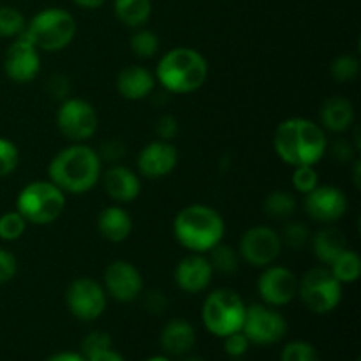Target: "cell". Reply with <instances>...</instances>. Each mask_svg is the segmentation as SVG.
I'll use <instances>...</instances> for the list:
<instances>
[{
  "instance_id": "obj_8",
  "label": "cell",
  "mask_w": 361,
  "mask_h": 361,
  "mask_svg": "<svg viewBox=\"0 0 361 361\" xmlns=\"http://www.w3.org/2000/svg\"><path fill=\"white\" fill-rule=\"evenodd\" d=\"M344 286L335 279L328 267L310 268L298 279V296L312 314H330L341 305Z\"/></svg>"
},
{
  "instance_id": "obj_22",
  "label": "cell",
  "mask_w": 361,
  "mask_h": 361,
  "mask_svg": "<svg viewBox=\"0 0 361 361\" xmlns=\"http://www.w3.org/2000/svg\"><path fill=\"white\" fill-rule=\"evenodd\" d=\"M196 345V330L187 319H171L161 331V348L169 356H185Z\"/></svg>"
},
{
  "instance_id": "obj_27",
  "label": "cell",
  "mask_w": 361,
  "mask_h": 361,
  "mask_svg": "<svg viewBox=\"0 0 361 361\" xmlns=\"http://www.w3.org/2000/svg\"><path fill=\"white\" fill-rule=\"evenodd\" d=\"M328 268L342 286L355 284L361 275V257L355 250L345 249Z\"/></svg>"
},
{
  "instance_id": "obj_9",
  "label": "cell",
  "mask_w": 361,
  "mask_h": 361,
  "mask_svg": "<svg viewBox=\"0 0 361 361\" xmlns=\"http://www.w3.org/2000/svg\"><path fill=\"white\" fill-rule=\"evenodd\" d=\"M288 321L275 307L267 303H252L247 307L242 331L250 345H275L288 335Z\"/></svg>"
},
{
  "instance_id": "obj_28",
  "label": "cell",
  "mask_w": 361,
  "mask_h": 361,
  "mask_svg": "<svg viewBox=\"0 0 361 361\" xmlns=\"http://www.w3.org/2000/svg\"><path fill=\"white\" fill-rule=\"evenodd\" d=\"M210 256L208 261H210L212 268H214L215 274H222V275H233L238 271L240 268V254L238 250L233 249L231 245H226V243H219L215 245L214 249L208 250Z\"/></svg>"
},
{
  "instance_id": "obj_10",
  "label": "cell",
  "mask_w": 361,
  "mask_h": 361,
  "mask_svg": "<svg viewBox=\"0 0 361 361\" xmlns=\"http://www.w3.org/2000/svg\"><path fill=\"white\" fill-rule=\"evenodd\" d=\"M56 127L71 143H87L97 133V111L85 99L67 97L56 109Z\"/></svg>"
},
{
  "instance_id": "obj_40",
  "label": "cell",
  "mask_w": 361,
  "mask_h": 361,
  "mask_svg": "<svg viewBox=\"0 0 361 361\" xmlns=\"http://www.w3.org/2000/svg\"><path fill=\"white\" fill-rule=\"evenodd\" d=\"M126 150L127 148L126 145H123V141L116 140V137H111V140H108L106 143H102L101 150H99L97 154L102 162H111V164H116L120 159H123Z\"/></svg>"
},
{
  "instance_id": "obj_21",
  "label": "cell",
  "mask_w": 361,
  "mask_h": 361,
  "mask_svg": "<svg viewBox=\"0 0 361 361\" xmlns=\"http://www.w3.org/2000/svg\"><path fill=\"white\" fill-rule=\"evenodd\" d=\"M319 126L323 127L324 130L342 134L355 126V104H353L349 99L334 95V97L326 99V101L323 102V106H321L319 109Z\"/></svg>"
},
{
  "instance_id": "obj_49",
  "label": "cell",
  "mask_w": 361,
  "mask_h": 361,
  "mask_svg": "<svg viewBox=\"0 0 361 361\" xmlns=\"http://www.w3.org/2000/svg\"><path fill=\"white\" fill-rule=\"evenodd\" d=\"M182 361H207L204 358H201V356H197V355H185V356H182Z\"/></svg>"
},
{
  "instance_id": "obj_48",
  "label": "cell",
  "mask_w": 361,
  "mask_h": 361,
  "mask_svg": "<svg viewBox=\"0 0 361 361\" xmlns=\"http://www.w3.org/2000/svg\"><path fill=\"white\" fill-rule=\"evenodd\" d=\"M360 168H361V162L356 159L355 161V173H353V182H355L356 189H360Z\"/></svg>"
},
{
  "instance_id": "obj_35",
  "label": "cell",
  "mask_w": 361,
  "mask_h": 361,
  "mask_svg": "<svg viewBox=\"0 0 361 361\" xmlns=\"http://www.w3.org/2000/svg\"><path fill=\"white\" fill-rule=\"evenodd\" d=\"M319 185V173L314 166H298L293 168V187L296 192L300 194H309Z\"/></svg>"
},
{
  "instance_id": "obj_14",
  "label": "cell",
  "mask_w": 361,
  "mask_h": 361,
  "mask_svg": "<svg viewBox=\"0 0 361 361\" xmlns=\"http://www.w3.org/2000/svg\"><path fill=\"white\" fill-rule=\"evenodd\" d=\"M257 295L267 305L286 307L298 296V277L289 268L270 264L257 279Z\"/></svg>"
},
{
  "instance_id": "obj_17",
  "label": "cell",
  "mask_w": 361,
  "mask_h": 361,
  "mask_svg": "<svg viewBox=\"0 0 361 361\" xmlns=\"http://www.w3.org/2000/svg\"><path fill=\"white\" fill-rule=\"evenodd\" d=\"M176 164H178V148L171 141L155 140L145 145L137 154V171L145 178H164L175 171Z\"/></svg>"
},
{
  "instance_id": "obj_16",
  "label": "cell",
  "mask_w": 361,
  "mask_h": 361,
  "mask_svg": "<svg viewBox=\"0 0 361 361\" xmlns=\"http://www.w3.org/2000/svg\"><path fill=\"white\" fill-rule=\"evenodd\" d=\"M303 208L312 221L319 224H334L348 212V197L335 185H317L303 197Z\"/></svg>"
},
{
  "instance_id": "obj_12",
  "label": "cell",
  "mask_w": 361,
  "mask_h": 361,
  "mask_svg": "<svg viewBox=\"0 0 361 361\" xmlns=\"http://www.w3.org/2000/svg\"><path fill=\"white\" fill-rule=\"evenodd\" d=\"M281 233L268 226H254L240 238V259L254 268H267L274 264L282 254Z\"/></svg>"
},
{
  "instance_id": "obj_26",
  "label": "cell",
  "mask_w": 361,
  "mask_h": 361,
  "mask_svg": "<svg viewBox=\"0 0 361 361\" xmlns=\"http://www.w3.org/2000/svg\"><path fill=\"white\" fill-rule=\"evenodd\" d=\"M296 204L295 196L288 190H271L267 197H264V203H263V210L267 214V217L274 219V221H288L295 215Z\"/></svg>"
},
{
  "instance_id": "obj_20",
  "label": "cell",
  "mask_w": 361,
  "mask_h": 361,
  "mask_svg": "<svg viewBox=\"0 0 361 361\" xmlns=\"http://www.w3.org/2000/svg\"><path fill=\"white\" fill-rule=\"evenodd\" d=\"M155 74L143 66H127L116 76V92L127 101H143L155 90Z\"/></svg>"
},
{
  "instance_id": "obj_46",
  "label": "cell",
  "mask_w": 361,
  "mask_h": 361,
  "mask_svg": "<svg viewBox=\"0 0 361 361\" xmlns=\"http://www.w3.org/2000/svg\"><path fill=\"white\" fill-rule=\"evenodd\" d=\"M46 361H87V358L76 351H60L49 356Z\"/></svg>"
},
{
  "instance_id": "obj_30",
  "label": "cell",
  "mask_w": 361,
  "mask_h": 361,
  "mask_svg": "<svg viewBox=\"0 0 361 361\" xmlns=\"http://www.w3.org/2000/svg\"><path fill=\"white\" fill-rule=\"evenodd\" d=\"M27 28V18L13 6H0V37L16 39Z\"/></svg>"
},
{
  "instance_id": "obj_2",
  "label": "cell",
  "mask_w": 361,
  "mask_h": 361,
  "mask_svg": "<svg viewBox=\"0 0 361 361\" xmlns=\"http://www.w3.org/2000/svg\"><path fill=\"white\" fill-rule=\"evenodd\" d=\"M101 175V157L87 143H71L56 152L48 164V180L66 194L88 192L97 185Z\"/></svg>"
},
{
  "instance_id": "obj_23",
  "label": "cell",
  "mask_w": 361,
  "mask_h": 361,
  "mask_svg": "<svg viewBox=\"0 0 361 361\" xmlns=\"http://www.w3.org/2000/svg\"><path fill=\"white\" fill-rule=\"evenodd\" d=\"M97 231L102 238L111 243L126 242L133 233V217L118 204L106 207L97 217Z\"/></svg>"
},
{
  "instance_id": "obj_32",
  "label": "cell",
  "mask_w": 361,
  "mask_h": 361,
  "mask_svg": "<svg viewBox=\"0 0 361 361\" xmlns=\"http://www.w3.org/2000/svg\"><path fill=\"white\" fill-rule=\"evenodd\" d=\"M28 222L25 221L20 212H6L0 215V240L4 242H16L27 231Z\"/></svg>"
},
{
  "instance_id": "obj_25",
  "label": "cell",
  "mask_w": 361,
  "mask_h": 361,
  "mask_svg": "<svg viewBox=\"0 0 361 361\" xmlns=\"http://www.w3.org/2000/svg\"><path fill=\"white\" fill-rule=\"evenodd\" d=\"M152 11H154L152 0H113V13L116 20L133 30L148 23Z\"/></svg>"
},
{
  "instance_id": "obj_44",
  "label": "cell",
  "mask_w": 361,
  "mask_h": 361,
  "mask_svg": "<svg viewBox=\"0 0 361 361\" xmlns=\"http://www.w3.org/2000/svg\"><path fill=\"white\" fill-rule=\"evenodd\" d=\"M143 307L147 312L154 314V316H161L168 309V298L159 289H152V291L145 293Z\"/></svg>"
},
{
  "instance_id": "obj_45",
  "label": "cell",
  "mask_w": 361,
  "mask_h": 361,
  "mask_svg": "<svg viewBox=\"0 0 361 361\" xmlns=\"http://www.w3.org/2000/svg\"><path fill=\"white\" fill-rule=\"evenodd\" d=\"M87 361H126V358H123L118 351H115L113 348H108L87 356Z\"/></svg>"
},
{
  "instance_id": "obj_24",
  "label": "cell",
  "mask_w": 361,
  "mask_h": 361,
  "mask_svg": "<svg viewBox=\"0 0 361 361\" xmlns=\"http://www.w3.org/2000/svg\"><path fill=\"white\" fill-rule=\"evenodd\" d=\"M309 243L312 247L316 259L321 261L324 267H330L345 249H349L348 240L342 235V231H338L337 228H331L330 224L310 235Z\"/></svg>"
},
{
  "instance_id": "obj_18",
  "label": "cell",
  "mask_w": 361,
  "mask_h": 361,
  "mask_svg": "<svg viewBox=\"0 0 361 361\" xmlns=\"http://www.w3.org/2000/svg\"><path fill=\"white\" fill-rule=\"evenodd\" d=\"M214 275V268L204 254L190 252L176 264L173 279L180 291L187 295H200L210 288Z\"/></svg>"
},
{
  "instance_id": "obj_7",
  "label": "cell",
  "mask_w": 361,
  "mask_h": 361,
  "mask_svg": "<svg viewBox=\"0 0 361 361\" xmlns=\"http://www.w3.org/2000/svg\"><path fill=\"white\" fill-rule=\"evenodd\" d=\"M247 305L242 296L229 288L212 291L201 307V321L208 334L224 338L235 331H242Z\"/></svg>"
},
{
  "instance_id": "obj_11",
  "label": "cell",
  "mask_w": 361,
  "mask_h": 361,
  "mask_svg": "<svg viewBox=\"0 0 361 361\" xmlns=\"http://www.w3.org/2000/svg\"><path fill=\"white\" fill-rule=\"evenodd\" d=\"M66 305L76 319L92 323L106 312L108 295L97 281L90 277H80L67 286Z\"/></svg>"
},
{
  "instance_id": "obj_34",
  "label": "cell",
  "mask_w": 361,
  "mask_h": 361,
  "mask_svg": "<svg viewBox=\"0 0 361 361\" xmlns=\"http://www.w3.org/2000/svg\"><path fill=\"white\" fill-rule=\"evenodd\" d=\"M281 361H321V356L310 342L293 341L282 348Z\"/></svg>"
},
{
  "instance_id": "obj_3",
  "label": "cell",
  "mask_w": 361,
  "mask_h": 361,
  "mask_svg": "<svg viewBox=\"0 0 361 361\" xmlns=\"http://www.w3.org/2000/svg\"><path fill=\"white\" fill-rule=\"evenodd\" d=\"M154 74L166 94H194L207 83L208 62L197 49L178 46L161 56Z\"/></svg>"
},
{
  "instance_id": "obj_43",
  "label": "cell",
  "mask_w": 361,
  "mask_h": 361,
  "mask_svg": "<svg viewBox=\"0 0 361 361\" xmlns=\"http://www.w3.org/2000/svg\"><path fill=\"white\" fill-rule=\"evenodd\" d=\"M178 120L173 115H161L157 123H155V133H157L159 140L162 141H173L176 137V134H178Z\"/></svg>"
},
{
  "instance_id": "obj_4",
  "label": "cell",
  "mask_w": 361,
  "mask_h": 361,
  "mask_svg": "<svg viewBox=\"0 0 361 361\" xmlns=\"http://www.w3.org/2000/svg\"><path fill=\"white\" fill-rule=\"evenodd\" d=\"M224 235V219L208 204H187L173 221V236L189 252L207 254L222 242Z\"/></svg>"
},
{
  "instance_id": "obj_19",
  "label": "cell",
  "mask_w": 361,
  "mask_h": 361,
  "mask_svg": "<svg viewBox=\"0 0 361 361\" xmlns=\"http://www.w3.org/2000/svg\"><path fill=\"white\" fill-rule=\"evenodd\" d=\"M106 194L116 203H133L141 194V180L127 166L111 164L106 171H102L101 180Z\"/></svg>"
},
{
  "instance_id": "obj_33",
  "label": "cell",
  "mask_w": 361,
  "mask_h": 361,
  "mask_svg": "<svg viewBox=\"0 0 361 361\" xmlns=\"http://www.w3.org/2000/svg\"><path fill=\"white\" fill-rule=\"evenodd\" d=\"M281 240L282 245L298 252V250H302L310 242V231L305 224H302L298 221H293L284 226V229L281 233Z\"/></svg>"
},
{
  "instance_id": "obj_38",
  "label": "cell",
  "mask_w": 361,
  "mask_h": 361,
  "mask_svg": "<svg viewBox=\"0 0 361 361\" xmlns=\"http://www.w3.org/2000/svg\"><path fill=\"white\" fill-rule=\"evenodd\" d=\"M224 341V353L233 360H240L249 353L250 342L249 338L243 335V331H235V334L228 335L222 338Z\"/></svg>"
},
{
  "instance_id": "obj_13",
  "label": "cell",
  "mask_w": 361,
  "mask_h": 361,
  "mask_svg": "<svg viewBox=\"0 0 361 361\" xmlns=\"http://www.w3.org/2000/svg\"><path fill=\"white\" fill-rule=\"evenodd\" d=\"M106 295L118 303H130L143 295L145 282L141 271L126 259H116L106 267L102 275Z\"/></svg>"
},
{
  "instance_id": "obj_29",
  "label": "cell",
  "mask_w": 361,
  "mask_h": 361,
  "mask_svg": "<svg viewBox=\"0 0 361 361\" xmlns=\"http://www.w3.org/2000/svg\"><path fill=\"white\" fill-rule=\"evenodd\" d=\"M130 51L140 59H154L161 49V39L154 30L141 27L134 30V34L129 39Z\"/></svg>"
},
{
  "instance_id": "obj_15",
  "label": "cell",
  "mask_w": 361,
  "mask_h": 361,
  "mask_svg": "<svg viewBox=\"0 0 361 361\" xmlns=\"http://www.w3.org/2000/svg\"><path fill=\"white\" fill-rule=\"evenodd\" d=\"M4 73L11 81L27 85L41 73V53L23 34L13 39L4 56Z\"/></svg>"
},
{
  "instance_id": "obj_5",
  "label": "cell",
  "mask_w": 361,
  "mask_h": 361,
  "mask_svg": "<svg viewBox=\"0 0 361 361\" xmlns=\"http://www.w3.org/2000/svg\"><path fill=\"white\" fill-rule=\"evenodd\" d=\"M78 32L76 20L62 7H46L27 21L23 35L46 53H59L74 41Z\"/></svg>"
},
{
  "instance_id": "obj_6",
  "label": "cell",
  "mask_w": 361,
  "mask_h": 361,
  "mask_svg": "<svg viewBox=\"0 0 361 361\" xmlns=\"http://www.w3.org/2000/svg\"><path fill=\"white\" fill-rule=\"evenodd\" d=\"M66 192L51 180H35L27 183L16 197V212L28 224L49 226L59 221L66 210Z\"/></svg>"
},
{
  "instance_id": "obj_42",
  "label": "cell",
  "mask_w": 361,
  "mask_h": 361,
  "mask_svg": "<svg viewBox=\"0 0 361 361\" xmlns=\"http://www.w3.org/2000/svg\"><path fill=\"white\" fill-rule=\"evenodd\" d=\"M328 150H330V154L334 155L335 161L342 162V164H348V162H351L353 159H355L356 152H358L355 148V145L351 143V140H344V137H341V140H335L331 147H330V143H328Z\"/></svg>"
},
{
  "instance_id": "obj_47",
  "label": "cell",
  "mask_w": 361,
  "mask_h": 361,
  "mask_svg": "<svg viewBox=\"0 0 361 361\" xmlns=\"http://www.w3.org/2000/svg\"><path fill=\"white\" fill-rule=\"evenodd\" d=\"M78 7L81 9H99V7L104 6L108 0H73Z\"/></svg>"
},
{
  "instance_id": "obj_1",
  "label": "cell",
  "mask_w": 361,
  "mask_h": 361,
  "mask_svg": "<svg viewBox=\"0 0 361 361\" xmlns=\"http://www.w3.org/2000/svg\"><path fill=\"white\" fill-rule=\"evenodd\" d=\"M274 150L291 168L316 166L328 152L326 130L314 120L291 116L275 129Z\"/></svg>"
},
{
  "instance_id": "obj_37",
  "label": "cell",
  "mask_w": 361,
  "mask_h": 361,
  "mask_svg": "<svg viewBox=\"0 0 361 361\" xmlns=\"http://www.w3.org/2000/svg\"><path fill=\"white\" fill-rule=\"evenodd\" d=\"M108 348H113L111 335H109L108 331L94 330L81 341V355H83L85 358Z\"/></svg>"
},
{
  "instance_id": "obj_41",
  "label": "cell",
  "mask_w": 361,
  "mask_h": 361,
  "mask_svg": "<svg viewBox=\"0 0 361 361\" xmlns=\"http://www.w3.org/2000/svg\"><path fill=\"white\" fill-rule=\"evenodd\" d=\"M18 274V259L13 252L0 247V286L13 281Z\"/></svg>"
},
{
  "instance_id": "obj_39",
  "label": "cell",
  "mask_w": 361,
  "mask_h": 361,
  "mask_svg": "<svg viewBox=\"0 0 361 361\" xmlns=\"http://www.w3.org/2000/svg\"><path fill=\"white\" fill-rule=\"evenodd\" d=\"M46 92H48L49 97L62 102L63 99H67L71 95L69 78L63 76V74H53V76L48 78V81H46Z\"/></svg>"
},
{
  "instance_id": "obj_36",
  "label": "cell",
  "mask_w": 361,
  "mask_h": 361,
  "mask_svg": "<svg viewBox=\"0 0 361 361\" xmlns=\"http://www.w3.org/2000/svg\"><path fill=\"white\" fill-rule=\"evenodd\" d=\"M20 164V150L7 137L0 136V178L11 175Z\"/></svg>"
},
{
  "instance_id": "obj_31",
  "label": "cell",
  "mask_w": 361,
  "mask_h": 361,
  "mask_svg": "<svg viewBox=\"0 0 361 361\" xmlns=\"http://www.w3.org/2000/svg\"><path fill=\"white\" fill-rule=\"evenodd\" d=\"M330 74L337 83H351L360 74V59L351 53L337 56L330 63Z\"/></svg>"
},
{
  "instance_id": "obj_50",
  "label": "cell",
  "mask_w": 361,
  "mask_h": 361,
  "mask_svg": "<svg viewBox=\"0 0 361 361\" xmlns=\"http://www.w3.org/2000/svg\"><path fill=\"white\" fill-rule=\"evenodd\" d=\"M145 361H171V358H168V356H150Z\"/></svg>"
}]
</instances>
